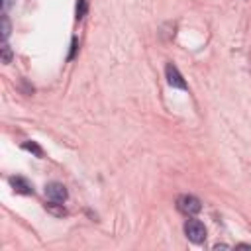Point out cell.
I'll return each instance as SVG.
<instances>
[{
    "label": "cell",
    "mask_w": 251,
    "mask_h": 251,
    "mask_svg": "<svg viewBox=\"0 0 251 251\" xmlns=\"http://www.w3.org/2000/svg\"><path fill=\"white\" fill-rule=\"evenodd\" d=\"M45 196L51 202H65L67 196H69V192H67L65 184H61V182H49L45 186Z\"/></svg>",
    "instance_id": "obj_3"
},
{
    "label": "cell",
    "mask_w": 251,
    "mask_h": 251,
    "mask_svg": "<svg viewBox=\"0 0 251 251\" xmlns=\"http://www.w3.org/2000/svg\"><path fill=\"white\" fill-rule=\"evenodd\" d=\"M86 14V0H76V20H82Z\"/></svg>",
    "instance_id": "obj_10"
},
{
    "label": "cell",
    "mask_w": 251,
    "mask_h": 251,
    "mask_svg": "<svg viewBox=\"0 0 251 251\" xmlns=\"http://www.w3.org/2000/svg\"><path fill=\"white\" fill-rule=\"evenodd\" d=\"M12 4H14V0H2V10L6 12V10L12 6Z\"/></svg>",
    "instance_id": "obj_12"
},
{
    "label": "cell",
    "mask_w": 251,
    "mask_h": 251,
    "mask_svg": "<svg viewBox=\"0 0 251 251\" xmlns=\"http://www.w3.org/2000/svg\"><path fill=\"white\" fill-rule=\"evenodd\" d=\"M45 210H47V212H51L53 216H59V218L67 216V210L63 208V204H61V202H51V204H45Z\"/></svg>",
    "instance_id": "obj_6"
},
{
    "label": "cell",
    "mask_w": 251,
    "mask_h": 251,
    "mask_svg": "<svg viewBox=\"0 0 251 251\" xmlns=\"http://www.w3.org/2000/svg\"><path fill=\"white\" fill-rule=\"evenodd\" d=\"M184 233L192 243H204V239H206V227L200 220H186Z\"/></svg>",
    "instance_id": "obj_2"
},
{
    "label": "cell",
    "mask_w": 251,
    "mask_h": 251,
    "mask_svg": "<svg viewBox=\"0 0 251 251\" xmlns=\"http://www.w3.org/2000/svg\"><path fill=\"white\" fill-rule=\"evenodd\" d=\"M22 149H25V151H31L35 157H43V149L35 143V141H24L22 143Z\"/></svg>",
    "instance_id": "obj_7"
},
{
    "label": "cell",
    "mask_w": 251,
    "mask_h": 251,
    "mask_svg": "<svg viewBox=\"0 0 251 251\" xmlns=\"http://www.w3.org/2000/svg\"><path fill=\"white\" fill-rule=\"evenodd\" d=\"M0 22H2V41H6V39H8V35H10V20H8L6 12L2 14Z\"/></svg>",
    "instance_id": "obj_9"
},
{
    "label": "cell",
    "mask_w": 251,
    "mask_h": 251,
    "mask_svg": "<svg viewBox=\"0 0 251 251\" xmlns=\"http://www.w3.org/2000/svg\"><path fill=\"white\" fill-rule=\"evenodd\" d=\"M10 186H12L18 194H33L31 182H27L24 176H10Z\"/></svg>",
    "instance_id": "obj_5"
},
{
    "label": "cell",
    "mask_w": 251,
    "mask_h": 251,
    "mask_svg": "<svg viewBox=\"0 0 251 251\" xmlns=\"http://www.w3.org/2000/svg\"><path fill=\"white\" fill-rule=\"evenodd\" d=\"M0 53H2V63H4V65L12 63V49H10V45H8L6 41L2 43V47H0Z\"/></svg>",
    "instance_id": "obj_8"
},
{
    "label": "cell",
    "mask_w": 251,
    "mask_h": 251,
    "mask_svg": "<svg viewBox=\"0 0 251 251\" xmlns=\"http://www.w3.org/2000/svg\"><path fill=\"white\" fill-rule=\"evenodd\" d=\"M165 75H167V82L173 86V88H186V82H184V78H182V75L178 73V69L173 65V63H167V67H165Z\"/></svg>",
    "instance_id": "obj_4"
},
{
    "label": "cell",
    "mask_w": 251,
    "mask_h": 251,
    "mask_svg": "<svg viewBox=\"0 0 251 251\" xmlns=\"http://www.w3.org/2000/svg\"><path fill=\"white\" fill-rule=\"evenodd\" d=\"M237 247H241V249H251V245H247V243H239Z\"/></svg>",
    "instance_id": "obj_13"
},
{
    "label": "cell",
    "mask_w": 251,
    "mask_h": 251,
    "mask_svg": "<svg viewBox=\"0 0 251 251\" xmlns=\"http://www.w3.org/2000/svg\"><path fill=\"white\" fill-rule=\"evenodd\" d=\"M76 45H78V43H76V39H73V43H71V55H69V59H73V57H75V53H76Z\"/></svg>",
    "instance_id": "obj_11"
},
{
    "label": "cell",
    "mask_w": 251,
    "mask_h": 251,
    "mask_svg": "<svg viewBox=\"0 0 251 251\" xmlns=\"http://www.w3.org/2000/svg\"><path fill=\"white\" fill-rule=\"evenodd\" d=\"M176 208H178V212H182L184 216H194V214H198V212L202 210V204H200V200H198L196 196H192V194H180V196L176 198Z\"/></svg>",
    "instance_id": "obj_1"
}]
</instances>
